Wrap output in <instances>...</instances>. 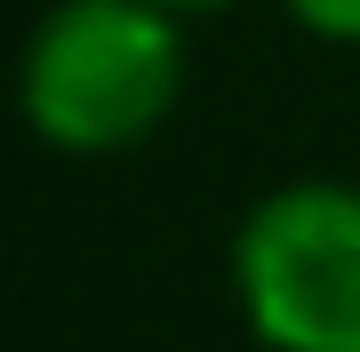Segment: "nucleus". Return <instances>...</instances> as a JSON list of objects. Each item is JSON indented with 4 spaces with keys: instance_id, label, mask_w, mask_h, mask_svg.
<instances>
[{
    "instance_id": "1",
    "label": "nucleus",
    "mask_w": 360,
    "mask_h": 352,
    "mask_svg": "<svg viewBox=\"0 0 360 352\" xmlns=\"http://www.w3.org/2000/svg\"><path fill=\"white\" fill-rule=\"evenodd\" d=\"M184 96V16L160 0H56L25 40V120L56 152H129Z\"/></svg>"
},
{
    "instance_id": "4",
    "label": "nucleus",
    "mask_w": 360,
    "mask_h": 352,
    "mask_svg": "<svg viewBox=\"0 0 360 352\" xmlns=\"http://www.w3.org/2000/svg\"><path fill=\"white\" fill-rule=\"evenodd\" d=\"M160 8H176V16H217V8H232V0H160Z\"/></svg>"
},
{
    "instance_id": "3",
    "label": "nucleus",
    "mask_w": 360,
    "mask_h": 352,
    "mask_svg": "<svg viewBox=\"0 0 360 352\" xmlns=\"http://www.w3.org/2000/svg\"><path fill=\"white\" fill-rule=\"evenodd\" d=\"M288 8H296V25H304V32L360 48V0H288Z\"/></svg>"
},
{
    "instance_id": "2",
    "label": "nucleus",
    "mask_w": 360,
    "mask_h": 352,
    "mask_svg": "<svg viewBox=\"0 0 360 352\" xmlns=\"http://www.w3.org/2000/svg\"><path fill=\"white\" fill-rule=\"evenodd\" d=\"M232 296L264 352H360V184L264 193L232 233Z\"/></svg>"
}]
</instances>
